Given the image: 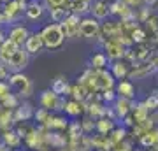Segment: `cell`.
<instances>
[{"instance_id":"obj_21","label":"cell","mask_w":158,"mask_h":151,"mask_svg":"<svg viewBox=\"0 0 158 151\" xmlns=\"http://www.w3.org/2000/svg\"><path fill=\"white\" fill-rule=\"evenodd\" d=\"M130 37H132V42H134V44H142V42H148V32L141 27V25H139V27L132 32V35H130Z\"/></svg>"},{"instance_id":"obj_29","label":"cell","mask_w":158,"mask_h":151,"mask_svg":"<svg viewBox=\"0 0 158 151\" xmlns=\"http://www.w3.org/2000/svg\"><path fill=\"white\" fill-rule=\"evenodd\" d=\"M83 135V127L79 123H72L70 125V137L72 139H77V137H81Z\"/></svg>"},{"instance_id":"obj_30","label":"cell","mask_w":158,"mask_h":151,"mask_svg":"<svg viewBox=\"0 0 158 151\" xmlns=\"http://www.w3.org/2000/svg\"><path fill=\"white\" fill-rule=\"evenodd\" d=\"M9 95H11V88H9V84L4 83V81H0V100H6Z\"/></svg>"},{"instance_id":"obj_25","label":"cell","mask_w":158,"mask_h":151,"mask_svg":"<svg viewBox=\"0 0 158 151\" xmlns=\"http://www.w3.org/2000/svg\"><path fill=\"white\" fill-rule=\"evenodd\" d=\"M63 111L67 112L69 116H79V114H81V111H83V109H81V102H77V100L67 102Z\"/></svg>"},{"instance_id":"obj_32","label":"cell","mask_w":158,"mask_h":151,"mask_svg":"<svg viewBox=\"0 0 158 151\" xmlns=\"http://www.w3.org/2000/svg\"><path fill=\"white\" fill-rule=\"evenodd\" d=\"M48 109H44V107H42V109H40V111H37L35 112V120H39V121H42V123H46V121H48Z\"/></svg>"},{"instance_id":"obj_23","label":"cell","mask_w":158,"mask_h":151,"mask_svg":"<svg viewBox=\"0 0 158 151\" xmlns=\"http://www.w3.org/2000/svg\"><path fill=\"white\" fill-rule=\"evenodd\" d=\"M19 141H21V137L18 135V132H12V130H7L6 134H4V142H6L9 148H16L18 144H19Z\"/></svg>"},{"instance_id":"obj_2","label":"cell","mask_w":158,"mask_h":151,"mask_svg":"<svg viewBox=\"0 0 158 151\" xmlns=\"http://www.w3.org/2000/svg\"><path fill=\"white\" fill-rule=\"evenodd\" d=\"M104 49H106V55H107L109 60H121L125 55H127V46L121 42L119 37H113V39H106L104 40Z\"/></svg>"},{"instance_id":"obj_17","label":"cell","mask_w":158,"mask_h":151,"mask_svg":"<svg viewBox=\"0 0 158 151\" xmlns=\"http://www.w3.org/2000/svg\"><path fill=\"white\" fill-rule=\"evenodd\" d=\"M95 128H97V132H98V134H102V135L111 134V132L114 130L113 118H100V120L95 123Z\"/></svg>"},{"instance_id":"obj_1","label":"cell","mask_w":158,"mask_h":151,"mask_svg":"<svg viewBox=\"0 0 158 151\" xmlns=\"http://www.w3.org/2000/svg\"><path fill=\"white\" fill-rule=\"evenodd\" d=\"M40 37H42V42H44L46 48L49 49H56L63 44V39H65V34H63L62 27L58 23H53V25H48V27L40 32Z\"/></svg>"},{"instance_id":"obj_15","label":"cell","mask_w":158,"mask_h":151,"mask_svg":"<svg viewBox=\"0 0 158 151\" xmlns=\"http://www.w3.org/2000/svg\"><path fill=\"white\" fill-rule=\"evenodd\" d=\"M70 90H72V86H69L65 78H56L51 84V91H55L56 95H69Z\"/></svg>"},{"instance_id":"obj_20","label":"cell","mask_w":158,"mask_h":151,"mask_svg":"<svg viewBox=\"0 0 158 151\" xmlns=\"http://www.w3.org/2000/svg\"><path fill=\"white\" fill-rule=\"evenodd\" d=\"M70 93H72L74 97V100H77V102H83L86 100L88 97H90V90L86 88L85 84H76V86H72V90H70Z\"/></svg>"},{"instance_id":"obj_7","label":"cell","mask_w":158,"mask_h":151,"mask_svg":"<svg viewBox=\"0 0 158 151\" xmlns=\"http://www.w3.org/2000/svg\"><path fill=\"white\" fill-rule=\"evenodd\" d=\"M116 95L132 100L135 97V86H134V83L128 81V79H121L118 83V86H116Z\"/></svg>"},{"instance_id":"obj_37","label":"cell","mask_w":158,"mask_h":151,"mask_svg":"<svg viewBox=\"0 0 158 151\" xmlns=\"http://www.w3.org/2000/svg\"><path fill=\"white\" fill-rule=\"evenodd\" d=\"M4 19H6V18H4V16H2V14H0V23L4 21Z\"/></svg>"},{"instance_id":"obj_33","label":"cell","mask_w":158,"mask_h":151,"mask_svg":"<svg viewBox=\"0 0 158 151\" xmlns=\"http://www.w3.org/2000/svg\"><path fill=\"white\" fill-rule=\"evenodd\" d=\"M2 102H4V106H6V107H18V100H16V97L12 95V93L7 97L6 100H2Z\"/></svg>"},{"instance_id":"obj_12","label":"cell","mask_w":158,"mask_h":151,"mask_svg":"<svg viewBox=\"0 0 158 151\" xmlns=\"http://www.w3.org/2000/svg\"><path fill=\"white\" fill-rule=\"evenodd\" d=\"M42 46H44V42H42L40 34H32L28 35V39L25 42V49L28 51L30 55H35V53H39L42 49Z\"/></svg>"},{"instance_id":"obj_11","label":"cell","mask_w":158,"mask_h":151,"mask_svg":"<svg viewBox=\"0 0 158 151\" xmlns=\"http://www.w3.org/2000/svg\"><path fill=\"white\" fill-rule=\"evenodd\" d=\"M90 11H91V14H93L95 19H106V18L111 14V12H109V4L104 2V0H97L95 4L90 7Z\"/></svg>"},{"instance_id":"obj_10","label":"cell","mask_w":158,"mask_h":151,"mask_svg":"<svg viewBox=\"0 0 158 151\" xmlns=\"http://www.w3.org/2000/svg\"><path fill=\"white\" fill-rule=\"evenodd\" d=\"M18 48H19V46L14 44L11 39H6L2 44H0V60L7 63L12 58V55L18 51Z\"/></svg>"},{"instance_id":"obj_14","label":"cell","mask_w":158,"mask_h":151,"mask_svg":"<svg viewBox=\"0 0 158 151\" xmlns=\"http://www.w3.org/2000/svg\"><path fill=\"white\" fill-rule=\"evenodd\" d=\"M132 102L128 100V99H123V97H118L116 100H114V111H116V114L121 118H125L127 114H130L132 112Z\"/></svg>"},{"instance_id":"obj_8","label":"cell","mask_w":158,"mask_h":151,"mask_svg":"<svg viewBox=\"0 0 158 151\" xmlns=\"http://www.w3.org/2000/svg\"><path fill=\"white\" fill-rule=\"evenodd\" d=\"M60 97L62 95H56L55 91H42L39 97V100H40V106L44 107V109H58V102H60Z\"/></svg>"},{"instance_id":"obj_24","label":"cell","mask_w":158,"mask_h":151,"mask_svg":"<svg viewBox=\"0 0 158 151\" xmlns=\"http://www.w3.org/2000/svg\"><path fill=\"white\" fill-rule=\"evenodd\" d=\"M69 14H70V12H69L67 9H63V7H53V9H51V19L55 23H62Z\"/></svg>"},{"instance_id":"obj_26","label":"cell","mask_w":158,"mask_h":151,"mask_svg":"<svg viewBox=\"0 0 158 151\" xmlns=\"http://www.w3.org/2000/svg\"><path fill=\"white\" fill-rule=\"evenodd\" d=\"M42 14V7L39 6V4H30L28 7H27V16L30 18V19H37V18Z\"/></svg>"},{"instance_id":"obj_13","label":"cell","mask_w":158,"mask_h":151,"mask_svg":"<svg viewBox=\"0 0 158 151\" xmlns=\"http://www.w3.org/2000/svg\"><path fill=\"white\" fill-rule=\"evenodd\" d=\"M28 30L25 27H14L9 32V39L14 42V44H18V46H23L25 42H27V39H28Z\"/></svg>"},{"instance_id":"obj_3","label":"cell","mask_w":158,"mask_h":151,"mask_svg":"<svg viewBox=\"0 0 158 151\" xmlns=\"http://www.w3.org/2000/svg\"><path fill=\"white\" fill-rule=\"evenodd\" d=\"M79 34L81 37H86V39H93L100 34V23L95 18H83L81 23H79Z\"/></svg>"},{"instance_id":"obj_22","label":"cell","mask_w":158,"mask_h":151,"mask_svg":"<svg viewBox=\"0 0 158 151\" xmlns=\"http://www.w3.org/2000/svg\"><path fill=\"white\" fill-rule=\"evenodd\" d=\"M144 23H146V27H144L146 32H149V34H153V35L158 32V14H149Z\"/></svg>"},{"instance_id":"obj_38","label":"cell","mask_w":158,"mask_h":151,"mask_svg":"<svg viewBox=\"0 0 158 151\" xmlns=\"http://www.w3.org/2000/svg\"><path fill=\"white\" fill-rule=\"evenodd\" d=\"M2 2H11V0H2Z\"/></svg>"},{"instance_id":"obj_31","label":"cell","mask_w":158,"mask_h":151,"mask_svg":"<svg viewBox=\"0 0 158 151\" xmlns=\"http://www.w3.org/2000/svg\"><path fill=\"white\" fill-rule=\"evenodd\" d=\"M102 99L107 100V102H114L116 99H118V95L114 93L113 90H104V91H102Z\"/></svg>"},{"instance_id":"obj_9","label":"cell","mask_w":158,"mask_h":151,"mask_svg":"<svg viewBox=\"0 0 158 151\" xmlns=\"http://www.w3.org/2000/svg\"><path fill=\"white\" fill-rule=\"evenodd\" d=\"M111 74H113L114 79H125V78H128L130 65L127 62H123V58H121V60H114L113 65H111Z\"/></svg>"},{"instance_id":"obj_6","label":"cell","mask_w":158,"mask_h":151,"mask_svg":"<svg viewBox=\"0 0 158 151\" xmlns=\"http://www.w3.org/2000/svg\"><path fill=\"white\" fill-rule=\"evenodd\" d=\"M27 63H28V51L27 49L23 51L18 48V51L12 55V58L7 62V65H11L14 72H19V70H23V69L27 67Z\"/></svg>"},{"instance_id":"obj_35","label":"cell","mask_w":158,"mask_h":151,"mask_svg":"<svg viewBox=\"0 0 158 151\" xmlns=\"http://www.w3.org/2000/svg\"><path fill=\"white\" fill-rule=\"evenodd\" d=\"M7 78V69L4 65H0V81H4Z\"/></svg>"},{"instance_id":"obj_39","label":"cell","mask_w":158,"mask_h":151,"mask_svg":"<svg viewBox=\"0 0 158 151\" xmlns=\"http://www.w3.org/2000/svg\"><path fill=\"white\" fill-rule=\"evenodd\" d=\"M85 2H90V0H85Z\"/></svg>"},{"instance_id":"obj_28","label":"cell","mask_w":158,"mask_h":151,"mask_svg":"<svg viewBox=\"0 0 158 151\" xmlns=\"http://www.w3.org/2000/svg\"><path fill=\"white\" fill-rule=\"evenodd\" d=\"M111 135H113V137H111V142H113V144H116V142H119V141L125 139L127 130H125V128H116V130H113V132H111Z\"/></svg>"},{"instance_id":"obj_27","label":"cell","mask_w":158,"mask_h":151,"mask_svg":"<svg viewBox=\"0 0 158 151\" xmlns=\"http://www.w3.org/2000/svg\"><path fill=\"white\" fill-rule=\"evenodd\" d=\"M48 142L55 148H63L65 146V139L60 134H48Z\"/></svg>"},{"instance_id":"obj_34","label":"cell","mask_w":158,"mask_h":151,"mask_svg":"<svg viewBox=\"0 0 158 151\" xmlns=\"http://www.w3.org/2000/svg\"><path fill=\"white\" fill-rule=\"evenodd\" d=\"M46 2H48V6L53 9V7H62V6H65L69 0H46Z\"/></svg>"},{"instance_id":"obj_36","label":"cell","mask_w":158,"mask_h":151,"mask_svg":"<svg viewBox=\"0 0 158 151\" xmlns=\"http://www.w3.org/2000/svg\"><path fill=\"white\" fill-rule=\"evenodd\" d=\"M153 37H155V42H156V44H158V32H156V34H155V35H153Z\"/></svg>"},{"instance_id":"obj_5","label":"cell","mask_w":158,"mask_h":151,"mask_svg":"<svg viewBox=\"0 0 158 151\" xmlns=\"http://www.w3.org/2000/svg\"><path fill=\"white\" fill-rule=\"evenodd\" d=\"M11 86L12 88H16L21 95L28 97L30 91H32V83H30V79L27 76H23V74L16 72L11 76Z\"/></svg>"},{"instance_id":"obj_19","label":"cell","mask_w":158,"mask_h":151,"mask_svg":"<svg viewBox=\"0 0 158 151\" xmlns=\"http://www.w3.org/2000/svg\"><path fill=\"white\" fill-rule=\"evenodd\" d=\"M107 62H109V58H107V55H106L104 51H98V53H95V55L91 56V60H90L91 67L95 69V70L106 69V67H107Z\"/></svg>"},{"instance_id":"obj_18","label":"cell","mask_w":158,"mask_h":151,"mask_svg":"<svg viewBox=\"0 0 158 151\" xmlns=\"http://www.w3.org/2000/svg\"><path fill=\"white\" fill-rule=\"evenodd\" d=\"M69 11L74 12V14H85V12L90 11V4L85 2V0H69Z\"/></svg>"},{"instance_id":"obj_4","label":"cell","mask_w":158,"mask_h":151,"mask_svg":"<svg viewBox=\"0 0 158 151\" xmlns=\"http://www.w3.org/2000/svg\"><path fill=\"white\" fill-rule=\"evenodd\" d=\"M79 23H81L79 14H74V12H70V14L60 23V27H62L65 37H77V35H81L79 34Z\"/></svg>"},{"instance_id":"obj_16","label":"cell","mask_w":158,"mask_h":151,"mask_svg":"<svg viewBox=\"0 0 158 151\" xmlns=\"http://www.w3.org/2000/svg\"><path fill=\"white\" fill-rule=\"evenodd\" d=\"M32 116H34V109H32V106H30L28 102H23L21 106L16 107L14 118H16L18 121H28Z\"/></svg>"}]
</instances>
